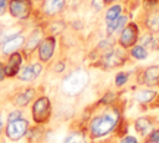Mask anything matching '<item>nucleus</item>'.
<instances>
[{
	"label": "nucleus",
	"instance_id": "1",
	"mask_svg": "<svg viewBox=\"0 0 159 143\" xmlns=\"http://www.w3.org/2000/svg\"><path fill=\"white\" fill-rule=\"evenodd\" d=\"M89 81V76L86 71L78 70L70 73L62 82V91L67 95L75 96L84 90Z\"/></svg>",
	"mask_w": 159,
	"mask_h": 143
},
{
	"label": "nucleus",
	"instance_id": "2",
	"mask_svg": "<svg viewBox=\"0 0 159 143\" xmlns=\"http://www.w3.org/2000/svg\"><path fill=\"white\" fill-rule=\"evenodd\" d=\"M117 121H118V114L117 113H107V114L96 117L91 122V126H89L91 134L94 138L103 137V136L108 134L116 127Z\"/></svg>",
	"mask_w": 159,
	"mask_h": 143
},
{
	"label": "nucleus",
	"instance_id": "3",
	"mask_svg": "<svg viewBox=\"0 0 159 143\" xmlns=\"http://www.w3.org/2000/svg\"><path fill=\"white\" fill-rule=\"evenodd\" d=\"M51 102L47 97H40L32 107V117L37 123H43L50 118Z\"/></svg>",
	"mask_w": 159,
	"mask_h": 143
},
{
	"label": "nucleus",
	"instance_id": "4",
	"mask_svg": "<svg viewBox=\"0 0 159 143\" xmlns=\"http://www.w3.org/2000/svg\"><path fill=\"white\" fill-rule=\"evenodd\" d=\"M9 11L16 19H26L31 14V1L30 0H10Z\"/></svg>",
	"mask_w": 159,
	"mask_h": 143
},
{
	"label": "nucleus",
	"instance_id": "5",
	"mask_svg": "<svg viewBox=\"0 0 159 143\" xmlns=\"http://www.w3.org/2000/svg\"><path fill=\"white\" fill-rule=\"evenodd\" d=\"M27 121L20 118L16 121H11L9 122L7 127H6V136L11 141H19L20 138H22L27 131Z\"/></svg>",
	"mask_w": 159,
	"mask_h": 143
},
{
	"label": "nucleus",
	"instance_id": "6",
	"mask_svg": "<svg viewBox=\"0 0 159 143\" xmlns=\"http://www.w3.org/2000/svg\"><path fill=\"white\" fill-rule=\"evenodd\" d=\"M137 39H138V27L135 24L130 22L122 30V34L119 37V45L124 48L130 47L135 44Z\"/></svg>",
	"mask_w": 159,
	"mask_h": 143
},
{
	"label": "nucleus",
	"instance_id": "7",
	"mask_svg": "<svg viewBox=\"0 0 159 143\" xmlns=\"http://www.w3.org/2000/svg\"><path fill=\"white\" fill-rule=\"evenodd\" d=\"M55 46H56V41L52 36L46 37L40 45H39V57L41 61H48L55 51Z\"/></svg>",
	"mask_w": 159,
	"mask_h": 143
},
{
	"label": "nucleus",
	"instance_id": "8",
	"mask_svg": "<svg viewBox=\"0 0 159 143\" xmlns=\"http://www.w3.org/2000/svg\"><path fill=\"white\" fill-rule=\"evenodd\" d=\"M21 62H22V58H21V55L20 53H11L10 55V58H9V62L5 67V73L10 77L15 76L19 71H20V66H21Z\"/></svg>",
	"mask_w": 159,
	"mask_h": 143
},
{
	"label": "nucleus",
	"instance_id": "9",
	"mask_svg": "<svg viewBox=\"0 0 159 143\" xmlns=\"http://www.w3.org/2000/svg\"><path fill=\"white\" fill-rule=\"evenodd\" d=\"M25 42V39L24 36L21 35H17V36H14L11 39H9L5 44H4V47H2V52L6 53V55H10V53H14L17 48H20Z\"/></svg>",
	"mask_w": 159,
	"mask_h": 143
},
{
	"label": "nucleus",
	"instance_id": "10",
	"mask_svg": "<svg viewBox=\"0 0 159 143\" xmlns=\"http://www.w3.org/2000/svg\"><path fill=\"white\" fill-rule=\"evenodd\" d=\"M42 71V66L40 63H34V65H30L27 67H25L21 73H20V78L22 81H32L35 80Z\"/></svg>",
	"mask_w": 159,
	"mask_h": 143
},
{
	"label": "nucleus",
	"instance_id": "11",
	"mask_svg": "<svg viewBox=\"0 0 159 143\" xmlns=\"http://www.w3.org/2000/svg\"><path fill=\"white\" fill-rule=\"evenodd\" d=\"M103 62L107 67H117L124 62V56L119 51H111L103 57Z\"/></svg>",
	"mask_w": 159,
	"mask_h": 143
},
{
	"label": "nucleus",
	"instance_id": "12",
	"mask_svg": "<svg viewBox=\"0 0 159 143\" xmlns=\"http://www.w3.org/2000/svg\"><path fill=\"white\" fill-rule=\"evenodd\" d=\"M144 82L149 86L159 82V66H150L144 71Z\"/></svg>",
	"mask_w": 159,
	"mask_h": 143
},
{
	"label": "nucleus",
	"instance_id": "13",
	"mask_svg": "<svg viewBox=\"0 0 159 143\" xmlns=\"http://www.w3.org/2000/svg\"><path fill=\"white\" fill-rule=\"evenodd\" d=\"M65 6V0H47L43 5V10L47 15H55Z\"/></svg>",
	"mask_w": 159,
	"mask_h": 143
},
{
	"label": "nucleus",
	"instance_id": "14",
	"mask_svg": "<svg viewBox=\"0 0 159 143\" xmlns=\"http://www.w3.org/2000/svg\"><path fill=\"white\" fill-rule=\"evenodd\" d=\"M135 129L142 134V136H147L148 133L152 132L153 129V126H152V122L145 118V117H142V118H138L135 121Z\"/></svg>",
	"mask_w": 159,
	"mask_h": 143
},
{
	"label": "nucleus",
	"instance_id": "15",
	"mask_svg": "<svg viewBox=\"0 0 159 143\" xmlns=\"http://www.w3.org/2000/svg\"><path fill=\"white\" fill-rule=\"evenodd\" d=\"M34 95H35V91H34L32 88H29V90L21 92L20 95H17V96L15 97V104L19 106V107L26 106V104L31 101V98L34 97Z\"/></svg>",
	"mask_w": 159,
	"mask_h": 143
},
{
	"label": "nucleus",
	"instance_id": "16",
	"mask_svg": "<svg viewBox=\"0 0 159 143\" xmlns=\"http://www.w3.org/2000/svg\"><path fill=\"white\" fill-rule=\"evenodd\" d=\"M145 25L152 32H159V11L150 12L145 20Z\"/></svg>",
	"mask_w": 159,
	"mask_h": 143
},
{
	"label": "nucleus",
	"instance_id": "17",
	"mask_svg": "<svg viewBox=\"0 0 159 143\" xmlns=\"http://www.w3.org/2000/svg\"><path fill=\"white\" fill-rule=\"evenodd\" d=\"M125 22H127V16H119L118 19H116L111 22H107V34L112 35L113 32L120 30L122 27H124Z\"/></svg>",
	"mask_w": 159,
	"mask_h": 143
},
{
	"label": "nucleus",
	"instance_id": "18",
	"mask_svg": "<svg viewBox=\"0 0 159 143\" xmlns=\"http://www.w3.org/2000/svg\"><path fill=\"white\" fill-rule=\"evenodd\" d=\"M157 96V92L153 90H140L135 93V99L140 103H148L153 101Z\"/></svg>",
	"mask_w": 159,
	"mask_h": 143
},
{
	"label": "nucleus",
	"instance_id": "19",
	"mask_svg": "<svg viewBox=\"0 0 159 143\" xmlns=\"http://www.w3.org/2000/svg\"><path fill=\"white\" fill-rule=\"evenodd\" d=\"M41 37H42V32L40 30H35L29 37V41H27V45H26V50L27 51H32L35 47H37L40 45Z\"/></svg>",
	"mask_w": 159,
	"mask_h": 143
},
{
	"label": "nucleus",
	"instance_id": "20",
	"mask_svg": "<svg viewBox=\"0 0 159 143\" xmlns=\"http://www.w3.org/2000/svg\"><path fill=\"white\" fill-rule=\"evenodd\" d=\"M120 12H122V6L120 5H113V6H111L107 10V14H106L107 22H111V21L118 19L120 16Z\"/></svg>",
	"mask_w": 159,
	"mask_h": 143
},
{
	"label": "nucleus",
	"instance_id": "21",
	"mask_svg": "<svg viewBox=\"0 0 159 143\" xmlns=\"http://www.w3.org/2000/svg\"><path fill=\"white\" fill-rule=\"evenodd\" d=\"M147 55H148L147 50L143 46H140V45L134 46L132 48V56L134 58H137V60H144V58H147Z\"/></svg>",
	"mask_w": 159,
	"mask_h": 143
},
{
	"label": "nucleus",
	"instance_id": "22",
	"mask_svg": "<svg viewBox=\"0 0 159 143\" xmlns=\"http://www.w3.org/2000/svg\"><path fill=\"white\" fill-rule=\"evenodd\" d=\"M65 143H87V142H86V139H84V137L82 134H80V133H72V134H70L66 138Z\"/></svg>",
	"mask_w": 159,
	"mask_h": 143
},
{
	"label": "nucleus",
	"instance_id": "23",
	"mask_svg": "<svg viewBox=\"0 0 159 143\" xmlns=\"http://www.w3.org/2000/svg\"><path fill=\"white\" fill-rule=\"evenodd\" d=\"M127 81H128V73H125V72H119L116 76V85L117 86H123Z\"/></svg>",
	"mask_w": 159,
	"mask_h": 143
},
{
	"label": "nucleus",
	"instance_id": "24",
	"mask_svg": "<svg viewBox=\"0 0 159 143\" xmlns=\"http://www.w3.org/2000/svg\"><path fill=\"white\" fill-rule=\"evenodd\" d=\"M20 118H21V112L20 111H14L9 114V122L16 121V119H20Z\"/></svg>",
	"mask_w": 159,
	"mask_h": 143
},
{
	"label": "nucleus",
	"instance_id": "25",
	"mask_svg": "<svg viewBox=\"0 0 159 143\" xmlns=\"http://www.w3.org/2000/svg\"><path fill=\"white\" fill-rule=\"evenodd\" d=\"M149 142H150V143H159V129L154 131V132L150 134Z\"/></svg>",
	"mask_w": 159,
	"mask_h": 143
},
{
	"label": "nucleus",
	"instance_id": "26",
	"mask_svg": "<svg viewBox=\"0 0 159 143\" xmlns=\"http://www.w3.org/2000/svg\"><path fill=\"white\" fill-rule=\"evenodd\" d=\"M7 6H9V1L7 0H0V15L5 14Z\"/></svg>",
	"mask_w": 159,
	"mask_h": 143
},
{
	"label": "nucleus",
	"instance_id": "27",
	"mask_svg": "<svg viewBox=\"0 0 159 143\" xmlns=\"http://www.w3.org/2000/svg\"><path fill=\"white\" fill-rule=\"evenodd\" d=\"M120 143H138V141H137V138L133 137V136H127V137H124V138L122 139Z\"/></svg>",
	"mask_w": 159,
	"mask_h": 143
},
{
	"label": "nucleus",
	"instance_id": "28",
	"mask_svg": "<svg viewBox=\"0 0 159 143\" xmlns=\"http://www.w3.org/2000/svg\"><path fill=\"white\" fill-rule=\"evenodd\" d=\"M103 4H104V1H103V0H92V5H93V6H94L97 10L102 9Z\"/></svg>",
	"mask_w": 159,
	"mask_h": 143
},
{
	"label": "nucleus",
	"instance_id": "29",
	"mask_svg": "<svg viewBox=\"0 0 159 143\" xmlns=\"http://www.w3.org/2000/svg\"><path fill=\"white\" fill-rule=\"evenodd\" d=\"M5 67H4V65L0 62V81H2L4 80V77H5Z\"/></svg>",
	"mask_w": 159,
	"mask_h": 143
},
{
	"label": "nucleus",
	"instance_id": "30",
	"mask_svg": "<svg viewBox=\"0 0 159 143\" xmlns=\"http://www.w3.org/2000/svg\"><path fill=\"white\" fill-rule=\"evenodd\" d=\"M104 1V4H109V2H113L114 0H103Z\"/></svg>",
	"mask_w": 159,
	"mask_h": 143
},
{
	"label": "nucleus",
	"instance_id": "31",
	"mask_svg": "<svg viewBox=\"0 0 159 143\" xmlns=\"http://www.w3.org/2000/svg\"><path fill=\"white\" fill-rule=\"evenodd\" d=\"M1 129H2V123H1V119H0V133H1Z\"/></svg>",
	"mask_w": 159,
	"mask_h": 143
}]
</instances>
